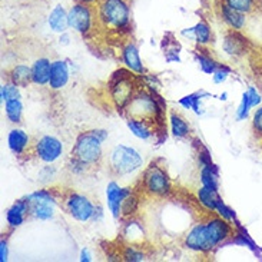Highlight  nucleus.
Returning <instances> with one entry per match:
<instances>
[{
  "label": "nucleus",
  "instance_id": "32",
  "mask_svg": "<svg viewBox=\"0 0 262 262\" xmlns=\"http://www.w3.org/2000/svg\"><path fill=\"white\" fill-rule=\"evenodd\" d=\"M251 109H252V105H251V102H249L248 92H244L241 103H239V106L236 109V119H238V121H245L249 116Z\"/></svg>",
  "mask_w": 262,
  "mask_h": 262
},
{
  "label": "nucleus",
  "instance_id": "30",
  "mask_svg": "<svg viewBox=\"0 0 262 262\" xmlns=\"http://www.w3.org/2000/svg\"><path fill=\"white\" fill-rule=\"evenodd\" d=\"M195 59H196V62H198L201 71L204 72V73H206V75H213V72L220 68V64L216 63L212 57L208 56V55H204V53H196Z\"/></svg>",
  "mask_w": 262,
  "mask_h": 262
},
{
  "label": "nucleus",
  "instance_id": "2",
  "mask_svg": "<svg viewBox=\"0 0 262 262\" xmlns=\"http://www.w3.org/2000/svg\"><path fill=\"white\" fill-rule=\"evenodd\" d=\"M107 139L105 129H93L82 132L76 138L71 155V168L73 172H85L98 166L102 161L103 149L102 145Z\"/></svg>",
  "mask_w": 262,
  "mask_h": 262
},
{
  "label": "nucleus",
  "instance_id": "24",
  "mask_svg": "<svg viewBox=\"0 0 262 262\" xmlns=\"http://www.w3.org/2000/svg\"><path fill=\"white\" fill-rule=\"evenodd\" d=\"M169 125H170V132L172 135L178 138V139H184L188 135L191 134V126L189 123L185 121L184 116H181L177 112H172L169 116Z\"/></svg>",
  "mask_w": 262,
  "mask_h": 262
},
{
  "label": "nucleus",
  "instance_id": "5",
  "mask_svg": "<svg viewBox=\"0 0 262 262\" xmlns=\"http://www.w3.org/2000/svg\"><path fill=\"white\" fill-rule=\"evenodd\" d=\"M142 188L143 191L152 195L162 198L170 192V179L166 170L156 163H150L142 175Z\"/></svg>",
  "mask_w": 262,
  "mask_h": 262
},
{
  "label": "nucleus",
  "instance_id": "36",
  "mask_svg": "<svg viewBox=\"0 0 262 262\" xmlns=\"http://www.w3.org/2000/svg\"><path fill=\"white\" fill-rule=\"evenodd\" d=\"M228 76H229V69L225 68V66H220L216 71L213 72L212 75L213 82H215V83H224L228 79Z\"/></svg>",
  "mask_w": 262,
  "mask_h": 262
},
{
  "label": "nucleus",
  "instance_id": "19",
  "mask_svg": "<svg viewBox=\"0 0 262 262\" xmlns=\"http://www.w3.org/2000/svg\"><path fill=\"white\" fill-rule=\"evenodd\" d=\"M29 215L28 211V202L26 199H20L16 201L13 205L7 209L6 212V221L7 225L10 228H19L25 222L26 216Z\"/></svg>",
  "mask_w": 262,
  "mask_h": 262
},
{
  "label": "nucleus",
  "instance_id": "22",
  "mask_svg": "<svg viewBox=\"0 0 262 262\" xmlns=\"http://www.w3.org/2000/svg\"><path fill=\"white\" fill-rule=\"evenodd\" d=\"M9 82H12L19 88H25L32 83V68L26 64H16L12 71L9 72Z\"/></svg>",
  "mask_w": 262,
  "mask_h": 262
},
{
  "label": "nucleus",
  "instance_id": "35",
  "mask_svg": "<svg viewBox=\"0 0 262 262\" xmlns=\"http://www.w3.org/2000/svg\"><path fill=\"white\" fill-rule=\"evenodd\" d=\"M138 208V199L134 196L132 193L129 195L128 198L123 201V205H122V216H129L136 211Z\"/></svg>",
  "mask_w": 262,
  "mask_h": 262
},
{
  "label": "nucleus",
  "instance_id": "14",
  "mask_svg": "<svg viewBox=\"0 0 262 262\" xmlns=\"http://www.w3.org/2000/svg\"><path fill=\"white\" fill-rule=\"evenodd\" d=\"M122 62L129 71L134 72L136 75L145 73V66L142 63L141 57H139V50L135 43L129 42L125 45V48L122 49Z\"/></svg>",
  "mask_w": 262,
  "mask_h": 262
},
{
  "label": "nucleus",
  "instance_id": "7",
  "mask_svg": "<svg viewBox=\"0 0 262 262\" xmlns=\"http://www.w3.org/2000/svg\"><path fill=\"white\" fill-rule=\"evenodd\" d=\"M63 204L66 212L79 222H89L96 218V206L86 195L69 192Z\"/></svg>",
  "mask_w": 262,
  "mask_h": 262
},
{
  "label": "nucleus",
  "instance_id": "4",
  "mask_svg": "<svg viewBox=\"0 0 262 262\" xmlns=\"http://www.w3.org/2000/svg\"><path fill=\"white\" fill-rule=\"evenodd\" d=\"M142 165H143V158L132 146L116 145L109 154V168L118 177L130 175L141 169Z\"/></svg>",
  "mask_w": 262,
  "mask_h": 262
},
{
  "label": "nucleus",
  "instance_id": "6",
  "mask_svg": "<svg viewBox=\"0 0 262 262\" xmlns=\"http://www.w3.org/2000/svg\"><path fill=\"white\" fill-rule=\"evenodd\" d=\"M28 211L32 218L39 221H49L55 216L56 199L49 191H37L30 193L28 198Z\"/></svg>",
  "mask_w": 262,
  "mask_h": 262
},
{
  "label": "nucleus",
  "instance_id": "31",
  "mask_svg": "<svg viewBox=\"0 0 262 262\" xmlns=\"http://www.w3.org/2000/svg\"><path fill=\"white\" fill-rule=\"evenodd\" d=\"M0 98H2V102H3V103L10 99H20L19 86H16L14 83H12V82L3 83V85H2V89H0Z\"/></svg>",
  "mask_w": 262,
  "mask_h": 262
},
{
  "label": "nucleus",
  "instance_id": "39",
  "mask_svg": "<svg viewBox=\"0 0 262 262\" xmlns=\"http://www.w3.org/2000/svg\"><path fill=\"white\" fill-rule=\"evenodd\" d=\"M80 261H91V255H89V251H88V249H83V251H82V254H80Z\"/></svg>",
  "mask_w": 262,
  "mask_h": 262
},
{
  "label": "nucleus",
  "instance_id": "15",
  "mask_svg": "<svg viewBox=\"0 0 262 262\" xmlns=\"http://www.w3.org/2000/svg\"><path fill=\"white\" fill-rule=\"evenodd\" d=\"M220 13L221 19L224 20V23L231 30L239 32V30H242V29L247 26V14L241 13V12H238V10L232 9V7L227 6L224 3L220 5Z\"/></svg>",
  "mask_w": 262,
  "mask_h": 262
},
{
  "label": "nucleus",
  "instance_id": "23",
  "mask_svg": "<svg viewBox=\"0 0 262 262\" xmlns=\"http://www.w3.org/2000/svg\"><path fill=\"white\" fill-rule=\"evenodd\" d=\"M196 196H198L199 204L204 206L206 211H212V212L216 211V206L221 201L218 191L209 189L206 186H201L196 192Z\"/></svg>",
  "mask_w": 262,
  "mask_h": 262
},
{
  "label": "nucleus",
  "instance_id": "1",
  "mask_svg": "<svg viewBox=\"0 0 262 262\" xmlns=\"http://www.w3.org/2000/svg\"><path fill=\"white\" fill-rule=\"evenodd\" d=\"M232 234L234 228L231 225V221L216 215L205 222L193 225L185 236V247L195 252L206 254L220 247L222 242L231 238Z\"/></svg>",
  "mask_w": 262,
  "mask_h": 262
},
{
  "label": "nucleus",
  "instance_id": "34",
  "mask_svg": "<svg viewBox=\"0 0 262 262\" xmlns=\"http://www.w3.org/2000/svg\"><path fill=\"white\" fill-rule=\"evenodd\" d=\"M252 132L255 138L262 141V105H259L252 115Z\"/></svg>",
  "mask_w": 262,
  "mask_h": 262
},
{
  "label": "nucleus",
  "instance_id": "29",
  "mask_svg": "<svg viewBox=\"0 0 262 262\" xmlns=\"http://www.w3.org/2000/svg\"><path fill=\"white\" fill-rule=\"evenodd\" d=\"M201 184L209 189L218 191V175L209 163H205L201 169Z\"/></svg>",
  "mask_w": 262,
  "mask_h": 262
},
{
  "label": "nucleus",
  "instance_id": "12",
  "mask_svg": "<svg viewBox=\"0 0 262 262\" xmlns=\"http://www.w3.org/2000/svg\"><path fill=\"white\" fill-rule=\"evenodd\" d=\"M132 193L130 188H122L119 184L116 182H109L106 186V201L107 208L112 212L115 220H118L119 216H122V205L123 201L128 198L129 195Z\"/></svg>",
  "mask_w": 262,
  "mask_h": 262
},
{
  "label": "nucleus",
  "instance_id": "27",
  "mask_svg": "<svg viewBox=\"0 0 262 262\" xmlns=\"http://www.w3.org/2000/svg\"><path fill=\"white\" fill-rule=\"evenodd\" d=\"M208 96H211V95L206 92L191 93V95H186L184 98H181L179 99V105L184 106L185 109H192L196 115H202V109H201L199 103H201V100L204 99V98H208Z\"/></svg>",
  "mask_w": 262,
  "mask_h": 262
},
{
  "label": "nucleus",
  "instance_id": "18",
  "mask_svg": "<svg viewBox=\"0 0 262 262\" xmlns=\"http://www.w3.org/2000/svg\"><path fill=\"white\" fill-rule=\"evenodd\" d=\"M29 142H30V138H29V135L23 129H12L9 132V135H7V145H9V149L16 156H20L26 152V149L29 148Z\"/></svg>",
  "mask_w": 262,
  "mask_h": 262
},
{
  "label": "nucleus",
  "instance_id": "38",
  "mask_svg": "<svg viewBox=\"0 0 262 262\" xmlns=\"http://www.w3.org/2000/svg\"><path fill=\"white\" fill-rule=\"evenodd\" d=\"M7 261V242L6 239H2L0 242V262Z\"/></svg>",
  "mask_w": 262,
  "mask_h": 262
},
{
  "label": "nucleus",
  "instance_id": "25",
  "mask_svg": "<svg viewBox=\"0 0 262 262\" xmlns=\"http://www.w3.org/2000/svg\"><path fill=\"white\" fill-rule=\"evenodd\" d=\"M221 3L232 7L244 14H252L262 6L261 0H221Z\"/></svg>",
  "mask_w": 262,
  "mask_h": 262
},
{
  "label": "nucleus",
  "instance_id": "26",
  "mask_svg": "<svg viewBox=\"0 0 262 262\" xmlns=\"http://www.w3.org/2000/svg\"><path fill=\"white\" fill-rule=\"evenodd\" d=\"M189 32L192 33V37L196 40L198 45L201 46H206V45H209L211 40H212V32H211V28L208 26V23L206 21H199L196 23L193 28L189 29Z\"/></svg>",
  "mask_w": 262,
  "mask_h": 262
},
{
  "label": "nucleus",
  "instance_id": "40",
  "mask_svg": "<svg viewBox=\"0 0 262 262\" xmlns=\"http://www.w3.org/2000/svg\"><path fill=\"white\" fill-rule=\"evenodd\" d=\"M78 3H85V5H95V3H99V0H76Z\"/></svg>",
  "mask_w": 262,
  "mask_h": 262
},
{
  "label": "nucleus",
  "instance_id": "13",
  "mask_svg": "<svg viewBox=\"0 0 262 262\" xmlns=\"http://www.w3.org/2000/svg\"><path fill=\"white\" fill-rule=\"evenodd\" d=\"M69 82V68L64 60H55L52 62L50 69L49 88L53 91H60Z\"/></svg>",
  "mask_w": 262,
  "mask_h": 262
},
{
  "label": "nucleus",
  "instance_id": "41",
  "mask_svg": "<svg viewBox=\"0 0 262 262\" xmlns=\"http://www.w3.org/2000/svg\"><path fill=\"white\" fill-rule=\"evenodd\" d=\"M227 96H228V93H224V95H221V100H227Z\"/></svg>",
  "mask_w": 262,
  "mask_h": 262
},
{
  "label": "nucleus",
  "instance_id": "9",
  "mask_svg": "<svg viewBox=\"0 0 262 262\" xmlns=\"http://www.w3.org/2000/svg\"><path fill=\"white\" fill-rule=\"evenodd\" d=\"M126 111L130 115V118L149 122H154V119L159 114V107L156 105L155 99L150 95L143 92L135 93L134 99L130 100Z\"/></svg>",
  "mask_w": 262,
  "mask_h": 262
},
{
  "label": "nucleus",
  "instance_id": "17",
  "mask_svg": "<svg viewBox=\"0 0 262 262\" xmlns=\"http://www.w3.org/2000/svg\"><path fill=\"white\" fill-rule=\"evenodd\" d=\"M52 62L48 57H40L32 64V83L37 86L49 85Z\"/></svg>",
  "mask_w": 262,
  "mask_h": 262
},
{
  "label": "nucleus",
  "instance_id": "11",
  "mask_svg": "<svg viewBox=\"0 0 262 262\" xmlns=\"http://www.w3.org/2000/svg\"><path fill=\"white\" fill-rule=\"evenodd\" d=\"M135 93V83L132 79L129 76H121L115 80L112 86H111V96L112 100L116 105V107L123 109V107H128L130 103V100L134 99Z\"/></svg>",
  "mask_w": 262,
  "mask_h": 262
},
{
  "label": "nucleus",
  "instance_id": "37",
  "mask_svg": "<svg viewBox=\"0 0 262 262\" xmlns=\"http://www.w3.org/2000/svg\"><path fill=\"white\" fill-rule=\"evenodd\" d=\"M248 96H249V102H251V105H252V107H256V106H259L262 103V96H261V93L258 92L256 91L255 88H249L248 91Z\"/></svg>",
  "mask_w": 262,
  "mask_h": 262
},
{
  "label": "nucleus",
  "instance_id": "20",
  "mask_svg": "<svg viewBox=\"0 0 262 262\" xmlns=\"http://www.w3.org/2000/svg\"><path fill=\"white\" fill-rule=\"evenodd\" d=\"M152 122L143 121V119H136V118H129L126 122V126L132 132L134 136L139 138L142 141H146L154 136V129L150 126Z\"/></svg>",
  "mask_w": 262,
  "mask_h": 262
},
{
  "label": "nucleus",
  "instance_id": "33",
  "mask_svg": "<svg viewBox=\"0 0 262 262\" xmlns=\"http://www.w3.org/2000/svg\"><path fill=\"white\" fill-rule=\"evenodd\" d=\"M123 259L125 261H130V262H141L145 261V254L142 252L141 249L135 248V247H126L123 249Z\"/></svg>",
  "mask_w": 262,
  "mask_h": 262
},
{
  "label": "nucleus",
  "instance_id": "10",
  "mask_svg": "<svg viewBox=\"0 0 262 262\" xmlns=\"http://www.w3.org/2000/svg\"><path fill=\"white\" fill-rule=\"evenodd\" d=\"M35 155L39 161L45 163L56 162L63 155V143L55 136L45 135L35 143Z\"/></svg>",
  "mask_w": 262,
  "mask_h": 262
},
{
  "label": "nucleus",
  "instance_id": "3",
  "mask_svg": "<svg viewBox=\"0 0 262 262\" xmlns=\"http://www.w3.org/2000/svg\"><path fill=\"white\" fill-rule=\"evenodd\" d=\"M98 20L106 29L122 30L129 26L130 12L126 0H99Z\"/></svg>",
  "mask_w": 262,
  "mask_h": 262
},
{
  "label": "nucleus",
  "instance_id": "28",
  "mask_svg": "<svg viewBox=\"0 0 262 262\" xmlns=\"http://www.w3.org/2000/svg\"><path fill=\"white\" fill-rule=\"evenodd\" d=\"M5 114L12 123H20L23 116V105L20 99H10L5 102Z\"/></svg>",
  "mask_w": 262,
  "mask_h": 262
},
{
  "label": "nucleus",
  "instance_id": "21",
  "mask_svg": "<svg viewBox=\"0 0 262 262\" xmlns=\"http://www.w3.org/2000/svg\"><path fill=\"white\" fill-rule=\"evenodd\" d=\"M48 23L50 29L56 33L66 32V29L69 28V23H68V12L64 10L63 6H56L50 12Z\"/></svg>",
  "mask_w": 262,
  "mask_h": 262
},
{
  "label": "nucleus",
  "instance_id": "8",
  "mask_svg": "<svg viewBox=\"0 0 262 262\" xmlns=\"http://www.w3.org/2000/svg\"><path fill=\"white\" fill-rule=\"evenodd\" d=\"M95 21V12L91 5L85 3H75L73 6L68 10V23L69 28L73 29L80 35H88L93 28Z\"/></svg>",
  "mask_w": 262,
  "mask_h": 262
},
{
  "label": "nucleus",
  "instance_id": "42",
  "mask_svg": "<svg viewBox=\"0 0 262 262\" xmlns=\"http://www.w3.org/2000/svg\"><path fill=\"white\" fill-rule=\"evenodd\" d=\"M261 3H262V0H261Z\"/></svg>",
  "mask_w": 262,
  "mask_h": 262
},
{
  "label": "nucleus",
  "instance_id": "16",
  "mask_svg": "<svg viewBox=\"0 0 262 262\" xmlns=\"http://www.w3.org/2000/svg\"><path fill=\"white\" fill-rule=\"evenodd\" d=\"M222 48H224V52L228 53L229 56H242L245 53V50H247V39L239 35V32L231 30L225 36Z\"/></svg>",
  "mask_w": 262,
  "mask_h": 262
}]
</instances>
